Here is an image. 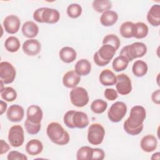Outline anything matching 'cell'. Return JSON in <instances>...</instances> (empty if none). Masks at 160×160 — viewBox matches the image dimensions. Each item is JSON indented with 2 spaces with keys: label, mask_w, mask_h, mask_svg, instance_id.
I'll list each match as a JSON object with an SVG mask.
<instances>
[{
  "label": "cell",
  "mask_w": 160,
  "mask_h": 160,
  "mask_svg": "<svg viewBox=\"0 0 160 160\" xmlns=\"http://www.w3.org/2000/svg\"><path fill=\"white\" fill-rule=\"evenodd\" d=\"M8 160H28V157L17 151H11L7 156Z\"/></svg>",
  "instance_id": "cell-39"
},
{
  "label": "cell",
  "mask_w": 160,
  "mask_h": 160,
  "mask_svg": "<svg viewBox=\"0 0 160 160\" xmlns=\"http://www.w3.org/2000/svg\"><path fill=\"white\" fill-rule=\"evenodd\" d=\"M134 23L131 21L123 22L119 28L121 35L125 38H131L133 37Z\"/></svg>",
  "instance_id": "cell-31"
},
{
  "label": "cell",
  "mask_w": 160,
  "mask_h": 160,
  "mask_svg": "<svg viewBox=\"0 0 160 160\" xmlns=\"http://www.w3.org/2000/svg\"><path fill=\"white\" fill-rule=\"evenodd\" d=\"M92 5L93 9L98 12H104L112 8V2L109 0H95Z\"/></svg>",
  "instance_id": "cell-30"
},
{
  "label": "cell",
  "mask_w": 160,
  "mask_h": 160,
  "mask_svg": "<svg viewBox=\"0 0 160 160\" xmlns=\"http://www.w3.org/2000/svg\"><path fill=\"white\" fill-rule=\"evenodd\" d=\"M140 146L141 149L146 152L154 151L158 146L157 139L152 134L146 135L141 139Z\"/></svg>",
  "instance_id": "cell-15"
},
{
  "label": "cell",
  "mask_w": 160,
  "mask_h": 160,
  "mask_svg": "<svg viewBox=\"0 0 160 160\" xmlns=\"http://www.w3.org/2000/svg\"><path fill=\"white\" fill-rule=\"evenodd\" d=\"M149 32L148 26L142 22H138L134 24L133 37L137 39H142L147 36Z\"/></svg>",
  "instance_id": "cell-27"
},
{
  "label": "cell",
  "mask_w": 160,
  "mask_h": 160,
  "mask_svg": "<svg viewBox=\"0 0 160 160\" xmlns=\"http://www.w3.org/2000/svg\"><path fill=\"white\" fill-rule=\"evenodd\" d=\"M108 108V103L101 99L93 101L91 104V111L96 114H101L104 112Z\"/></svg>",
  "instance_id": "cell-33"
},
{
  "label": "cell",
  "mask_w": 160,
  "mask_h": 160,
  "mask_svg": "<svg viewBox=\"0 0 160 160\" xmlns=\"http://www.w3.org/2000/svg\"><path fill=\"white\" fill-rule=\"evenodd\" d=\"M93 59H94V61L96 63V64L98 66H104L108 65L110 62V61H104V60L102 59L98 55V52H96L94 53V56H93Z\"/></svg>",
  "instance_id": "cell-42"
},
{
  "label": "cell",
  "mask_w": 160,
  "mask_h": 160,
  "mask_svg": "<svg viewBox=\"0 0 160 160\" xmlns=\"http://www.w3.org/2000/svg\"><path fill=\"white\" fill-rule=\"evenodd\" d=\"M105 136V130L104 127L99 123H93L91 124L88 131V141L92 145L101 144Z\"/></svg>",
  "instance_id": "cell-4"
},
{
  "label": "cell",
  "mask_w": 160,
  "mask_h": 160,
  "mask_svg": "<svg viewBox=\"0 0 160 160\" xmlns=\"http://www.w3.org/2000/svg\"><path fill=\"white\" fill-rule=\"evenodd\" d=\"M159 155H160V153L159 152L154 153L152 154V156H151V159H159Z\"/></svg>",
  "instance_id": "cell-47"
},
{
  "label": "cell",
  "mask_w": 160,
  "mask_h": 160,
  "mask_svg": "<svg viewBox=\"0 0 160 160\" xmlns=\"http://www.w3.org/2000/svg\"><path fill=\"white\" fill-rule=\"evenodd\" d=\"M43 149L42 142L37 139H32L29 141L26 145V151L31 156H36L39 154Z\"/></svg>",
  "instance_id": "cell-21"
},
{
  "label": "cell",
  "mask_w": 160,
  "mask_h": 160,
  "mask_svg": "<svg viewBox=\"0 0 160 160\" xmlns=\"http://www.w3.org/2000/svg\"><path fill=\"white\" fill-rule=\"evenodd\" d=\"M146 52L147 47L144 43L135 42L130 45L124 46L120 51V55L126 58L130 62L134 59L144 56Z\"/></svg>",
  "instance_id": "cell-3"
},
{
  "label": "cell",
  "mask_w": 160,
  "mask_h": 160,
  "mask_svg": "<svg viewBox=\"0 0 160 160\" xmlns=\"http://www.w3.org/2000/svg\"><path fill=\"white\" fill-rule=\"evenodd\" d=\"M100 82L105 86H113L116 84L117 81L116 76L114 73L109 69L102 70L99 76Z\"/></svg>",
  "instance_id": "cell-19"
},
{
  "label": "cell",
  "mask_w": 160,
  "mask_h": 160,
  "mask_svg": "<svg viewBox=\"0 0 160 160\" xmlns=\"http://www.w3.org/2000/svg\"><path fill=\"white\" fill-rule=\"evenodd\" d=\"M72 122L75 128L83 129L89 125L88 115L82 111H76L72 117Z\"/></svg>",
  "instance_id": "cell-22"
},
{
  "label": "cell",
  "mask_w": 160,
  "mask_h": 160,
  "mask_svg": "<svg viewBox=\"0 0 160 160\" xmlns=\"http://www.w3.org/2000/svg\"><path fill=\"white\" fill-rule=\"evenodd\" d=\"M21 31L25 37L29 39H33L39 32V27L34 22L28 21L22 24Z\"/></svg>",
  "instance_id": "cell-18"
},
{
  "label": "cell",
  "mask_w": 160,
  "mask_h": 160,
  "mask_svg": "<svg viewBox=\"0 0 160 160\" xmlns=\"http://www.w3.org/2000/svg\"><path fill=\"white\" fill-rule=\"evenodd\" d=\"M104 96L105 98L109 101L116 100L118 97V92L112 88L106 89L104 92Z\"/></svg>",
  "instance_id": "cell-40"
},
{
  "label": "cell",
  "mask_w": 160,
  "mask_h": 160,
  "mask_svg": "<svg viewBox=\"0 0 160 160\" xmlns=\"http://www.w3.org/2000/svg\"><path fill=\"white\" fill-rule=\"evenodd\" d=\"M129 61L123 56L119 55L116 57L112 61V66L114 70L116 72H120L125 70L129 64Z\"/></svg>",
  "instance_id": "cell-29"
},
{
  "label": "cell",
  "mask_w": 160,
  "mask_h": 160,
  "mask_svg": "<svg viewBox=\"0 0 160 160\" xmlns=\"http://www.w3.org/2000/svg\"><path fill=\"white\" fill-rule=\"evenodd\" d=\"M103 44H109L113 46L116 50H118L120 46L121 41L119 38L113 34L106 35L102 40Z\"/></svg>",
  "instance_id": "cell-36"
},
{
  "label": "cell",
  "mask_w": 160,
  "mask_h": 160,
  "mask_svg": "<svg viewBox=\"0 0 160 160\" xmlns=\"http://www.w3.org/2000/svg\"><path fill=\"white\" fill-rule=\"evenodd\" d=\"M0 92L1 98L8 102H12L17 98V92L11 87H5L2 90L0 91Z\"/></svg>",
  "instance_id": "cell-34"
},
{
  "label": "cell",
  "mask_w": 160,
  "mask_h": 160,
  "mask_svg": "<svg viewBox=\"0 0 160 160\" xmlns=\"http://www.w3.org/2000/svg\"><path fill=\"white\" fill-rule=\"evenodd\" d=\"M75 72L81 76H87L91 71V64L86 59H81L77 61L74 66Z\"/></svg>",
  "instance_id": "cell-24"
},
{
  "label": "cell",
  "mask_w": 160,
  "mask_h": 160,
  "mask_svg": "<svg viewBox=\"0 0 160 160\" xmlns=\"http://www.w3.org/2000/svg\"><path fill=\"white\" fill-rule=\"evenodd\" d=\"M146 117V112L143 106L139 105L133 106L131 109L129 116L124 122V131L132 136L140 134L143 129V122Z\"/></svg>",
  "instance_id": "cell-1"
},
{
  "label": "cell",
  "mask_w": 160,
  "mask_h": 160,
  "mask_svg": "<svg viewBox=\"0 0 160 160\" xmlns=\"http://www.w3.org/2000/svg\"><path fill=\"white\" fill-rule=\"evenodd\" d=\"M0 114H2L7 109V104L3 101H0Z\"/></svg>",
  "instance_id": "cell-46"
},
{
  "label": "cell",
  "mask_w": 160,
  "mask_h": 160,
  "mask_svg": "<svg viewBox=\"0 0 160 160\" xmlns=\"http://www.w3.org/2000/svg\"><path fill=\"white\" fill-rule=\"evenodd\" d=\"M82 7L77 3H72L69 4L67 8L68 16L72 19L79 18L82 14Z\"/></svg>",
  "instance_id": "cell-35"
},
{
  "label": "cell",
  "mask_w": 160,
  "mask_h": 160,
  "mask_svg": "<svg viewBox=\"0 0 160 160\" xmlns=\"http://www.w3.org/2000/svg\"><path fill=\"white\" fill-rule=\"evenodd\" d=\"M59 54L61 60L65 63L73 62L77 57V53L75 49L69 46L62 48L59 51Z\"/></svg>",
  "instance_id": "cell-20"
},
{
  "label": "cell",
  "mask_w": 160,
  "mask_h": 160,
  "mask_svg": "<svg viewBox=\"0 0 160 160\" xmlns=\"http://www.w3.org/2000/svg\"><path fill=\"white\" fill-rule=\"evenodd\" d=\"M126 104L121 101H116L110 107L108 112L109 119L113 122H118L122 120L127 112Z\"/></svg>",
  "instance_id": "cell-6"
},
{
  "label": "cell",
  "mask_w": 160,
  "mask_h": 160,
  "mask_svg": "<svg viewBox=\"0 0 160 160\" xmlns=\"http://www.w3.org/2000/svg\"><path fill=\"white\" fill-rule=\"evenodd\" d=\"M81 81V77L75 71L71 70L64 74L62 78V83L68 88H74L77 86Z\"/></svg>",
  "instance_id": "cell-16"
},
{
  "label": "cell",
  "mask_w": 160,
  "mask_h": 160,
  "mask_svg": "<svg viewBox=\"0 0 160 160\" xmlns=\"http://www.w3.org/2000/svg\"><path fill=\"white\" fill-rule=\"evenodd\" d=\"M46 133L49 139L56 144L63 146L69 142V133L57 122H52L48 125Z\"/></svg>",
  "instance_id": "cell-2"
},
{
  "label": "cell",
  "mask_w": 160,
  "mask_h": 160,
  "mask_svg": "<svg viewBox=\"0 0 160 160\" xmlns=\"http://www.w3.org/2000/svg\"><path fill=\"white\" fill-rule=\"evenodd\" d=\"M44 7L39 8L36 9L33 12V19L36 21L40 22V23H43L42 21L41 16H42V13L44 10Z\"/></svg>",
  "instance_id": "cell-43"
},
{
  "label": "cell",
  "mask_w": 160,
  "mask_h": 160,
  "mask_svg": "<svg viewBox=\"0 0 160 160\" xmlns=\"http://www.w3.org/2000/svg\"><path fill=\"white\" fill-rule=\"evenodd\" d=\"M10 149L9 145L3 139L1 140V149H0V154L2 155L4 153L7 152Z\"/></svg>",
  "instance_id": "cell-45"
},
{
  "label": "cell",
  "mask_w": 160,
  "mask_h": 160,
  "mask_svg": "<svg viewBox=\"0 0 160 160\" xmlns=\"http://www.w3.org/2000/svg\"><path fill=\"white\" fill-rule=\"evenodd\" d=\"M93 152V148L85 146L80 148L76 153L78 160H91Z\"/></svg>",
  "instance_id": "cell-32"
},
{
  "label": "cell",
  "mask_w": 160,
  "mask_h": 160,
  "mask_svg": "<svg viewBox=\"0 0 160 160\" xmlns=\"http://www.w3.org/2000/svg\"><path fill=\"white\" fill-rule=\"evenodd\" d=\"M151 99L152 102L156 104L160 103V89H157L154 91L151 94Z\"/></svg>",
  "instance_id": "cell-44"
},
{
  "label": "cell",
  "mask_w": 160,
  "mask_h": 160,
  "mask_svg": "<svg viewBox=\"0 0 160 160\" xmlns=\"http://www.w3.org/2000/svg\"><path fill=\"white\" fill-rule=\"evenodd\" d=\"M16 71L12 64L7 61L0 62V78L4 84L12 83L16 78Z\"/></svg>",
  "instance_id": "cell-8"
},
{
  "label": "cell",
  "mask_w": 160,
  "mask_h": 160,
  "mask_svg": "<svg viewBox=\"0 0 160 160\" xmlns=\"http://www.w3.org/2000/svg\"><path fill=\"white\" fill-rule=\"evenodd\" d=\"M71 103L78 107L82 108L88 104L89 98L88 91L82 87H75L72 88L69 93Z\"/></svg>",
  "instance_id": "cell-5"
},
{
  "label": "cell",
  "mask_w": 160,
  "mask_h": 160,
  "mask_svg": "<svg viewBox=\"0 0 160 160\" xmlns=\"http://www.w3.org/2000/svg\"><path fill=\"white\" fill-rule=\"evenodd\" d=\"M117 81L116 88L117 92L121 95H127L132 91V84L129 77L124 73L118 74L116 76Z\"/></svg>",
  "instance_id": "cell-9"
},
{
  "label": "cell",
  "mask_w": 160,
  "mask_h": 160,
  "mask_svg": "<svg viewBox=\"0 0 160 160\" xmlns=\"http://www.w3.org/2000/svg\"><path fill=\"white\" fill-rule=\"evenodd\" d=\"M20 41L19 39L15 36L8 37L4 42V47L6 49L10 52H15L20 48Z\"/></svg>",
  "instance_id": "cell-28"
},
{
  "label": "cell",
  "mask_w": 160,
  "mask_h": 160,
  "mask_svg": "<svg viewBox=\"0 0 160 160\" xmlns=\"http://www.w3.org/2000/svg\"><path fill=\"white\" fill-rule=\"evenodd\" d=\"M116 50L109 44H103L97 51L99 57L107 61H110L114 57Z\"/></svg>",
  "instance_id": "cell-25"
},
{
  "label": "cell",
  "mask_w": 160,
  "mask_h": 160,
  "mask_svg": "<svg viewBox=\"0 0 160 160\" xmlns=\"http://www.w3.org/2000/svg\"><path fill=\"white\" fill-rule=\"evenodd\" d=\"M75 112H76V111H74V110H69L65 113V114L63 117L64 123L69 128H71V129L75 128V127L73 124V122H72V117H73V115L75 113Z\"/></svg>",
  "instance_id": "cell-38"
},
{
  "label": "cell",
  "mask_w": 160,
  "mask_h": 160,
  "mask_svg": "<svg viewBox=\"0 0 160 160\" xmlns=\"http://www.w3.org/2000/svg\"><path fill=\"white\" fill-rule=\"evenodd\" d=\"M24 111L22 106L18 104H12L9 107L6 112L8 119L11 122H19L22 120Z\"/></svg>",
  "instance_id": "cell-12"
},
{
  "label": "cell",
  "mask_w": 160,
  "mask_h": 160,
  "mask_svg": "<svg viewBox=\"0 0 160 160\" xmlns=\"http://www.w3.org/2000/svg\"><path fill=\"white\" fill-rule=\"evenodd\" d=\"M147 20L152 26H159L160 25V6L154 4L149 9L147 14Z\"/></svg>",
  "instance_id": "cell-17"
},
{
  "label": "cell",
  "mask_w": 160,
  "mask_h": 160,
  "mask_svg": "<svg viewBox=\"0 0 160 160\" xmlns=\"http://www.w3.org/2000/svg\"><path fill=\"white\" fill-rule=\"evenodd\" d=\"M105 157V153L102 149L93 148L92 160H102Z\"/></svg>",
  "instance_id": "cell-41"
},
{
  "label": "cell",
  "mask_w": 160,
  "mask_h": 160,
  "mask_svg": "<svg viewBox=\"0 0 160 160\" xmlns=\"http://www.w3.org/2000/svg\"><path fill=\"white\" fill-rule=\"evenodd\" d=\"M41 18L42 22L54 24L59 21L60 19V13L57 9L44 8L42 13Z\"/></svg>",
  "instance_id": "cell-13"
},
{
  "label": "cell",
  "mask_w": 160,
  "mask_h": 160,
  "mask_svg": "<svg viewBox=\"0 0 160 160\" xmlns=\"http://www.w3.org/2000/svg\"><path fill=\"white\" fill-rule=\"evenodd\" d=\"M21 25L19 18L13 14L6 16L3 21V27L5 31L11 34L18 32Z\"/></svg>",
  "instance_id": "cell-10"
},
{
  "label": "cell",
  "mask_w": 160,
  "mask_h": 160,
  "mask_svg": "<svg viewBox=\"0 0 160 160\" xmlns=\"http://www.w3.org/2000/svg\"><path fill=\"white\" fill-rule=\"evenodd\" d=\"M118 19V13L114 11L108 10L102 12L100 18V22L104 26H111L117 22Z\"/></svg>",
  "instance_id": "cell-23"
},
{
  "label": "cell",
  "mask_w": 160,
  "mask_h": 160,
  "mask_svg": "<svg viewBox=\"0 0 160 160\" xmlns=\"http://www.w3.org/2000/svg\"><path fill=\"white\" fill-rule=\"evenodd\" d=\"M148 67L146 62L142 60L136 61L132 65V71L133 74L138 78H141L146 74Z\"/></svg>",
  "instance_id": "cell-26"
},
{
  "label": "cell",
  "mask_w": 160,
  "mask_h": 160,
  "mask_svg": "<svg viewBox=\"0 0 160 160\" xmlns=\"http://www.w3.org/2000/svg\"><path fill=\"white\" fill-rule=\"evenodd\" d=\"M8 141L11 146L18 148L22 145L24 141V132L20 125H14L8 132Z\"/></svg>",
  "instance_id": "cell-7"
},
{
  "label": "cell",
  "mask_w": 160,
  "mask_h": 160,
  "mask_svg": "<svg viewBox=\"0 0 160 160\" xmlns=\"http://www.w3.org/2000/svg\"><path fill=\"white\" fill-rule=\"evenodd\" d=\"M22 48L26 54L30 56H34L40 52L41 45L38 40L29 39L23 42Z\"/></svg>",
  "instance_id": "cell-11"
},
{
  "label": "cell",
  "mask_w": 160,
  "mask_h": 160,
  "mask_svg": "<svg viewBox=\"0 0 160 160\" xmlns=\"http://www.w3.org/2000/svg\"><path fill=\"white\" fill-rule=\"evenodd\" d=\"M27 119L34 123H41L43 112L41 108L38 105L29 106L26 111Z\"/></svg>",
  "instance_id": "cell-14"
},
{
  "label": "cell",
  "mask_w": 160,
  "mask_h": 160,
  "mask_svg": "<svg viewBox=\"0 0 160 160\" xmlns=\"http://www.w3.org/2000/svg\"><path fill=\"white\" fill-rule=\"evenodd\" d=\"M24 126L26 131L30 134H38L41 128V123H34L30 121L26 118L24 122Z\"/></svg>",
  "instance_id": "cell-37"
}]
</instances>
